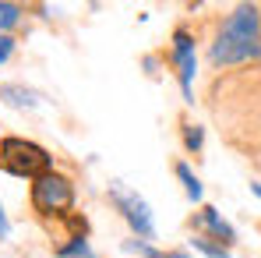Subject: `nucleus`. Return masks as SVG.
<instances>
[{
  "label": "nucleus",
  "mask_w": 261,
  "mask_h": 258,
  "mask_svg": "<svg viewBox=\"0 0 261 258\" xmlns=\"http://www.w3.org/2000/svg\"><path fill=\"white\" fill-rule=\"evenodd\" d=\"M163 258H191L187 251H163Z\"/></svg>",
  "instance_id": "nucleus-16"
},
{
  "label": "nucleus",
  "mask_w": 261,
  "mask_h": 258,
  "mask_svg": "<svg viewBox=\"0 0 261 258\" xmlns=\"http://www.w3.org/2000/svg\"><path fill=\"white\" fill-rule=\"evenodd\" d=\"M21 21V7L18 4H4L0 0V29H14Z\"/></svg>",
  "instance_id": "nucleus-11"
},
{
  "label": "nucleus",
  "mask_w": 261,
  "mask_h": 258,
  "mask_svg": "<svg viewBox=\"0 0 261 258\" xmlns=\"http://www.w3.org/2000/svg\"><path fill=\"white\" fill-rule=\"evenodd\" d=\"M11 53H14V39H11V36H4V32H0V64H4V60H7V57H11Z\"/></svg>",
  "instance_id": "nucleus-14"
},
{
  "label": "nucleus",
  "mask_w": 261,
  "mask_h": 258,
  "mask_svg": "<svg viewBox=\"0 0 261 258\" xmlns=\"http://www.w3.org/2000/svg\"><path fill=\"white\" fill-rule=\"evenodd\" d=\"M261 57V18L258 7L251 4H240L219 29L216 46H212V64H240V60H251Z\"/></svg>",
  "instance_id": "nucleus-1"
},
{
  "label": "nucleus",
  "mask_w": 261,
  "mask_h": 258,
  "mask_svg": "<svg viewBox=\"0 0 261 258\" xmlns=\"http://www.w3.org/2000/svg\"><path fill=\"white\" fill-rule=\"evenodd\" d=\"M7 237V216H4V205H0V241Z\"/></svg>",
  "instance_id": "nucleus-15"
},
{
  "label": "nucleus",
  "mask_w": 261,
  "mask_h": 258,
  "mask_svg": "<svg viewBox=\"0 0 261 258\" xmlns=\"http://www.w3.org/2000/svg\"><path fill=\"white\" fill-rule=\"evenodd\" d=\"M0 167L14 177H32L39 180L49 173V152L36 142H25V138H4L0 142Z\"/></svg>",
  "instance_id": "nucleus-2"
},
{
  "label": "nucleus",
  "mask_w": 261,
  "mask_h": 258,
  "mask_svg": "<svg viewBox=\"0 0 261 258\" xmlns=\"http://www.w3.org/2000/svg\"><path fill=\"white\" fill-rule=\"evenodd\" d=\"M57 255H60V258H95V255H92V248H88V241H85V237H71V244L57 248Z\"/></svg>",
  "instance_id": "nucleus-9"
},
{
  "label": "nucleus",
  "mask_w": 261,
  "mask_h": 258,
  "mask_svg": "<svg viewBox=\"0 0 261 258\" xmlns=\"http://www.w3.org/2000/svg\"><path fill=\"white\" fill-rule=\"evenodd\" d=\"M198 223H201V226L212 233V241L226 244V248L237 241V230H233V226H229V223H226V219H222L216 209H201V213H198Z\"/></svg>",
  "instance_id": "nucleus-6"
},
{
  "label": "nucleus",
  "mask_w": 261,
  "mask_h": 258,
  "mask_svg": "<svg viewBox=\"0 0 261 258\" xmlns=\"http://www.w3.org/2000/svg\"><path fill=\"white\" fill-rule=\"evenodd\" d=\"M176 177L184 180V191H187V198H191V202H201V180L191 173V167H187V163H176Z\"/></svg>",
  "instance_id": "nucleus-8"
},
{
  "label": "nucleus",
  "mask_w": 261,
  "mask_h": 258,
  "mask_svg": "<svg viewBox=\"0 0 261 258\" xmlns=\"http://www.w3.org/2000/svg\"><path fill=\"white\" fill-rule=\"evenodd\" d=\"M32 205H36V213H43V216H67L71 205H74L71 180L49 170L46 177H39L32 184Z\"/></svg>",
  "instance_id": "nucleus-3"
},
{
  "label": "nucleus",
  "mask_w": 261,
  "mask_h": 258,
  "mask_svg": "<svg viewBox=\"0 0 261 258\" xmlns=\"http://www.w3.org/2000/svg\"><path fill=\"white\" fill-rule=\"evenodd\" d=\"M201 138H205V134H201L198 124H184V142H187V149H191V152H198V149H201Z\"/></svg>",
  "instance_id": "nucleus-12"
},
{
  "label": "nucleus",
  "mask_w": 261,
  "mask_h": 258,
  "mask_svg": "<svg viewBox=\"0 0 261 258\" xmlns=\"http://www.w3.org/2000/svg\"><path fill=\"white\" fill-rule=\"evenodd\" d=\"M127 251H138L141 258H163V251H155V248H148L145 241H127Z\"/></svg>",
  "instance_id": "nucleus-13"
},
{
  "label": "nucleus",
  "mask_w": 261,
  "mask_h": 258,
  "mask_svg": "<svg viewBox=\"0 0 261 258\" xmlns=\"http://www.w3.org/2000/svg\"><path fill=\"white\" fill-rule=\"evenodd\" d=\"M251 191H254V195H258V198H261V184H251Z\"/></svg>",
  "instance_id": "nucleus-17"
},
{
  "label": "nucleus",
  "mask_w": 261,
  "mask_h": 258,
  "mask_svg": "<svg viewBox=\"0 0 261 258\" xmlns=\"http://www.w3.org/2000/svg\"><path fill=\"white\" fill-rule=\"evenodd\" d=\"M110 198L113 205L120 209V216L130 223V230L141 237V241H152L155 237V226H152V213H148V202L138 195V191H124V187H110Z\"/></svg>",
  "instance_id": "nucleus-4"
},
{
  "label": "nucleus",
  "mask_w": 261,
  "mask_h": 258,
  "mask_svg": "<svg viewBox=\"0 0 261 258\" xmlns=\"http://www.w3.org/2000/svg\"><path fill=\"white\" fill-rule=\"evenodd\" d=\"M0 96H4L11 106H36V103H39L32 88H21V85H4V88H0Z\"/></svg>",
  "instance_id": "nucleus-7"
},
{
  "label": "nucleus",
  "mask_w": 261,
  "mask_h": 258,
  "mask_svg": "<svg viewBox=\"0 0 261 258\" xmlns=\"http://www.w3.org/2000/svg\"><path fill=\"white\" fill-rule=\"evenodd\" d=\"M191 244L208 258H229V248H226V244H212V237H194Z\"/></svg>",
  "instance_id": "nucleus-10"
},
{
  "label": "nucleus",
  "mask_w": 261,
  "mask_h": 258,
  "mask_svg": "<svg viewBox=\"0 0 261 258\" xmlns=\"http://www.w3.org/2000/svg\"><path fill=\"white\" fill-rule=\"evenodd\" d=\"M173 60H176V75H180V88L191 99V85H194V39L184 29L173 32Z\"/></svg>",
  "instance_id": "nucleus-5"
}]
</instances>
